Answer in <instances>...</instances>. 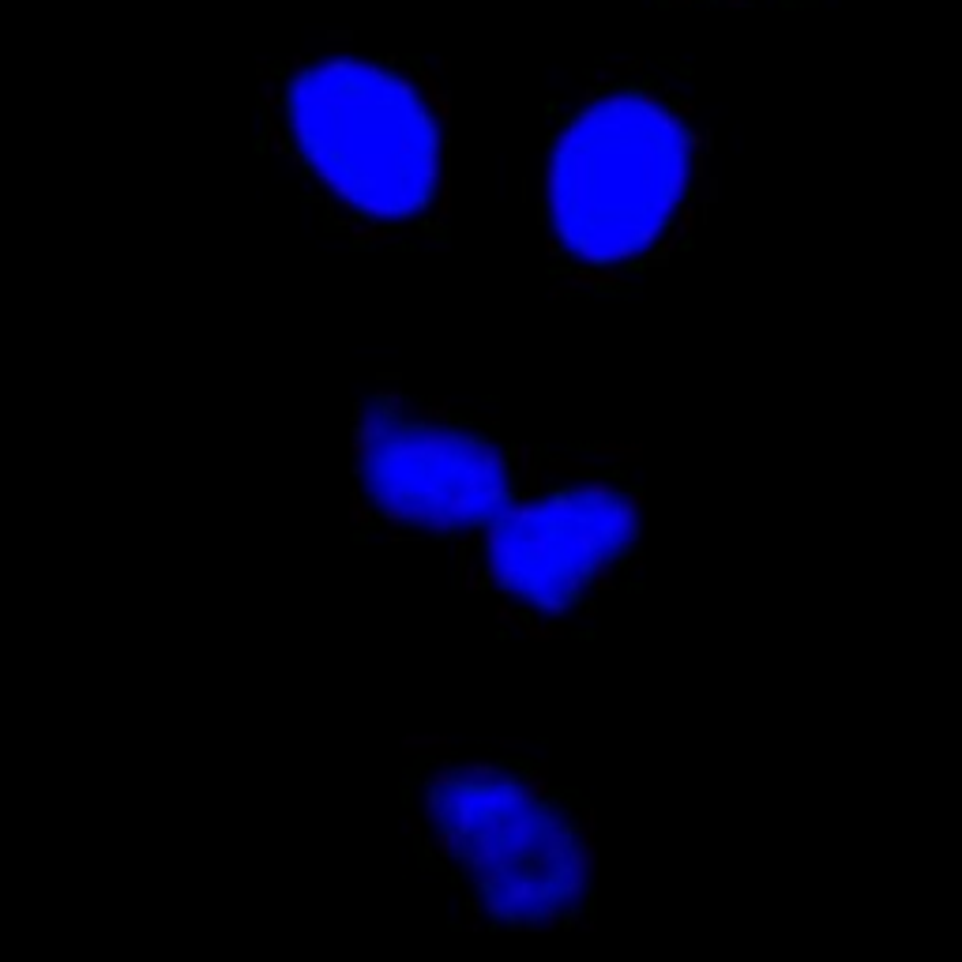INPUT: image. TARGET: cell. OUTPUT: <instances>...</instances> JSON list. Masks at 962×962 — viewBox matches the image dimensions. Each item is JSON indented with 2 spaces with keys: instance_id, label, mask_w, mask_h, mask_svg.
<instances>
[{
  "instance_id": "obj_10",
  "label": "cell",
  "mask_w": 962,
  "mask_h": 962,
  "mask_svg": "<svg viewBox=\"0 0 962 962\" xmlns=\"http://www.w3.org/2000/svg\"><path fill=\"white\" fill-rule=\"evenodd\" d=\"M459 590H466V594L485 590V579H481V568H478V560H474V549H470V560L459 568Z\"/></svg>"
},
{
  "instance_id": "obj_12",
  "label": "cell",
  "mask_w": 962,
  "mask_h": 962,
  "mask_svg": "<svg viewBox=\"0 0 962 962\" xmlns=\"http://www.w3.org/2000/svg\"><path fill=\"white\" fill-rule=\"evenodd\" d=\"M497 624H500V628H515V632H519V628H523V609L500 598V602H497Z\"/></svg>"
},
{
  "instance_id": "obj_9",
  "label": "cell",
  "mask_w": 962,
  "mask_h": 962,
  "mask_svg": "<svg viewBox=\"0 0 962 962\" xmlns=\"http://www.w3.org/2000/svg\"><path fill=\"white\" fill-rule=\"evenodd\" d=\"M425 786H429V790H436V793L455 790V786H459V775H455V760L429 763V767H425Z\"/></svg>"
},
{
  "instance_id": "obj_7",
  "label": "cell",
  "mask_w": 962,
  "mask_h": 962,
  "mask_svg": "<svg viewBox=\"0 0 962 962\" xmlns=\"http://www.w3.org/2000/svg\"><path fill=\"white\" fill-rule=\"evenodd\" d=\"M508 760H459L455 763V775L459 786H493L504 775Z\"/></svg>"
},
{
  "instance_id": "obj_8",
  "label": "cell",
  "mask_w": 962,
  "mask_h": 962,
  "mask_svg": "<svg viewBox=\"0 0 962 962\" xmlns=\"http://www.w3.org/2000/svg\"><path fill=\"white\" fill-rule=\"evenodd\" d=\"M662 8H763V4H808V0H658Z\"/></svg>"
},
{
  "instance_id": "obj_1",
  "label": "cell",
  "mask_w": 962,
  "mask_h": 962,
  "mask_svg": "<svg viewBox=\"0 0 962 962\" xmlns=\"http://www.w3.org/2000/svg\"><path fill=\"white\" fill-rule=\"evenodd\" d=\"M264 151L357 249H440L451 222V94L418 53L327 42L260 64Z\"/></svg>"
},
{
  "instance_id": "obj_6",
  "label": "cell",
  "mask_w": 962,
  "mask_h": 962,
  "mask_svg": "<svg viewBox=\"0 0 962 962\" xmlns=\"http://www.w3.org/2000/svg\"><path fill=\"white\" fill-rule=\"evenodd\" d=\"M425 857H433L436 865H455L466 854V835H459L455 827H436L433 835L421 842Z\"/></svg>"
},
{
  "instance_id": "obj_4",
  "label": "cell",
  "mask_w": 962,
  "mask_h": 962,
  "mask_svg": "<svg viewBox=\"0 0 962 962\" xmlns=\"http://www.w3.org/2000/svg\"><path fill=\"white\" fill-rule=\"evenodd\" d=\"M632 459L553 478L478 530L485 590L523 609V624H594L606 594L643 572V485ZM523 632V628H519Z\"/></svg>"
},
{
  "instance_id": "obj_5",
  "label": "cell",
  "mask_w": 962,
  "mask_h": 962,
  "mask_svg": "<svg viewBox=\"0 0 962 962\" xmlns=\"http://www.w3.org/2000/svg\"><path fill=\"white\" fill-rule=\"evenodd\" d=\"M451 752H455V745H451L448 733H410V737H403L406 760L440 763V760H451Z\"/></svg>"
},
{
  "instance_id": "obj_3",
  "label": "cell",
  "mask_w": 962,
  "mask_h": 962,
  "mask_svg": "<svg viewBox=\"0 0 962 962\" xmlns=\"http://www.w3.org/2000/svg\"><path fill=\"white\" fill-rule=\"evenodd\" d=\"M636 444L542 448L508 440L497 414L463 410L444 395L376 388L350 425V523L380 530L388 542L481 530L553 478L587 474L602 463L632 459Z\"/></svg>"
},
{
  "instance_id": "obj_2",
  "label": "cell",
  "mask_w": 962,
  "mask_h": 962,
  "mask_svg": "<svg viewBox=\"0 0 962 962\" xmlns=\"http://www.w3.org/2000/svg\"><path fill=\"white\" fill-rule=\"evenodd\" d=\"M714 200L711 132L669 64L594 68L542 170L545 275L560 297L628 294L669 267Z\"/></svg>"
},
{
  "instance_id": "obj_14",
  "label": "cell",
  "mask_w": 962,
  "mask_h": 962,
  "mask_svg": "<svg viewBox=\"0 0 962 962\" xmlns=\"http://www.w3.org/2000/svg\"><path fill=\"white\" fill-rule=\"evenodd\" d=\"M519 745H523V737H500V752H515Z\"/></svg>"
},
{
  "instance_id": "obj_11",
  "label": "cell",
  "mask_w": 962,
  "mask_h": 962,
  "mask_svg": "<svg viewBox=\"0 0 962 962\" xmlns=\"http://www.w3.org/2000/svg\"><path fill=\"white\" fill-rule=\"evenodd\" d=\"M463 929L466 932H481L485 929V910H481V899L478 895H470L463 906Z\"/></svg>"
},
{
  "instance_id": "obj_13",
  "label": "cell",
  "mask_w": 962,
  "mask_h": 962,
  "mask_svg": "<svg viewBox=\"0 0 962 962\" xmlns=\"http://www.w3.org/2000/svg\"><path fill=\"white\" fill-rule=\"evenodd\" d=\"M425 827H429V823H425V816H421V812H406V820H403V835L406 838H421V835H425Z\"/></svg>"
}]
</instances>
